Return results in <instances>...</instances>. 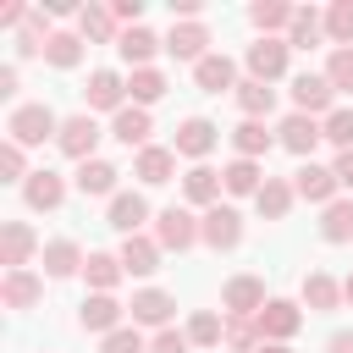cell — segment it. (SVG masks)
<instances>
[{"mask_svg":"<svg viewBox=\"0 0 353 353\" xmlns=\"http://www.w3.org/2000/svg\"><path fill=\"white\" fill-rule=\"evenodd\" d=\"M6 132H11V143H44L50 132H61V121H55V110L50 105H17L11 110V121H6Z\"/></svg>","mask_w":353,"mask_h":353,"instance_id":"6da1fadb","label":"cell"},{"mask_svg":"<svg viewBox=\"0 0 353 353\" xmlns=\"http://www.w3.org/2000/svg\"><path fill=\"white\" fill-rule=\"evenodd\" d=\"M199 243H210V248H237V243H243V215H237L232 204H210V210L199 215Z\"/></svg>","mask_w":353,"mask_h":353,"instance_id":"7a4b0ae2","label":"cell"},{"mask_svg":"<svg viewBox=\"0 0 353 353\" xmlns=\"http://www.w3.org/2000/svg\"><path fill=\"white\" fill-rule=\"evenodd\" d=\"M331 99H336V88H331V77L325 72H303V77H292V110L298 116H331Z\"/></svg>","mask_w":353,"mask_h":353,"instance_id":"3957f363","label":"cell"},{"mask_svg":"<svg viewBox=\"0 0 353 353\" xmlns=\"http://www.w3.org/2000/svg\"><path fill=\"white\" fill-rule=\"evenodd\" d=\"M55 143H61V154H72L77 165L83 160H94V143H99V121L83 110V116H66L61 121V132H55Z\"/></svg>","mask_w":353,"mask_h":353,"instance_id":"277c9868","label":"cell"},{"mask_svg":"<svg viewBox=\"0 0 353 353\" xmlns=\"http://www.w3.org/2000/svg\"><path fill=\"white\" fill-rule=\"evenodd\" d=\"M336 171L331 165H314V160H303L298 171H292V193L298 199H309V204H336Z\"/></svg>","mask_w":353,"mask_h":353,"instance_id":"5b68a950","label":"cell"},{"mask_svg":"<svg viewBox=\"0 0 353 353\" xmlns=\"http://www.w3.org/2000/svg\"><path fill=\"white\" fill-rule=\"evenodd\" d=\"M154 243L182 254V248H193V243H199V221H193L188 210H176V204H171V210H160V215H154Z\"/></svg>","mask_w":353,"mask_h":353,"instance_id":"8992f818","label":"cell"},{"mask_svg":"<svg viewBox=\"0 0 353 353\" xmlns=\"http://www.w3.org/2000/svg\"><path fill=\"white\" fill-rule=\"evenodd\" d=\"M265 303H270V298H265V281H259V276H232V281L221 287V309H226V314H248V320H254Z\"/></svg>","mask_w":353,"mask_h":353,"instance_id":"52a82bcc","label":"cell"},{"mask_svg":"<svg viewBox=\"0 0 353 353\" xmlns=\"http://www.w3.org/2000/svg\"><path fill=\"white\" fill-rule=\"evenodd\" d=\"M254 320H259V336H265V342H287V336L303 325V309H298V303H287V298H270Z\"/></svg>","mask_w":353,"mask_h":353,"instance_id":"ba28073f","label":"cell"},{"mask_svg":"<svg viewBox=\"0 0 353 353\" xmlns=\"http://www.w3.org/2000/svg\"><path fill=\"white\" fill-rule=\"evenodd\" d=\"M287 39H259V44H248V72H254V83H276L281 72H287Z\"/></svg>","mask_w":353,"mask_h":353,"instance_id":"9c48e42d","label":"cell"},{"mask_svg":"<svg viewBox=\"0 0 353 353\" xmlns=\"http://www.w3.org/2000/svg\"><path fill=\"white\" fill-rule=\"evenodd\" d=\"M132 325H154V331H165L171 325V309H176V298L171 292H160V287H143V292H132Z\"/></svg>","mask_w":353,"mask_h":353,"instance_id":"30bf717a","label":"cell"},{"mask_svg":"<svg viewBox=\"0 0 353 353\" xmlns=\"http://www.w3.org/2000/svg\"><path fill=\"white\" fill-rule=\"evenodd\" d=\"M215 138H221V132H215V121L188 116V121L176 127V138H171V149H176V154H188V160H204V154L215 149Z\"/></svg>","mask_w":353,"mask_h":353,"instance_id":"8fae6325","label":"cell"},{"mask_svg":"<svg viewBox=\"0 0 353 353\" xmlns=\"http://www.w3.org/2000/svg\"><path fill=\"white\" fill-rule=\"evenodd\" d=\"M39 248V237H33V226H22V221H6L0 226V265L6 270H28V254Z\"/></svg>","mask_w":353,"mask_h":353,"instance_id":"7c38bea8","label":"cell"},{"mask_svg":"<svg viewBox=\"0 0 353 353\" xmlns=\"http://www.w3.org/2000/svg\"><path fill=\"white\" fill-rule=\"evenodd\" d=\"M110 132H116L127 149H149V132H154V121H149V110H143V105H121V110L110 116Z\"/></svg>","mask_w":353,"mask_h":353,"instance_id":"4fadbf2b","label":"cell"},{"mask_svg":"<svg viewBox=\"0 0 353 353\" xmlns=\"http://www.w3.org/2000/svg\"><path fill=\"white\" fill-rule=\"evenodd\" d=\"M171 171H176V149H160V143L138 149V165H132V176H138V182L160 188V182H171Z\"/></svg>","mask_w":353,"mask_h":353,"instance_id":"5bb4252c","label":"cell"},{"mask_svg":"<svg viewBox=\"0 0 353 353\" xmlns=\"http://www.w3.org/2000/svg\"><path fill=\"white\" fill-rule=\"evenodd\" d=\"M121 237H138V226L149 221V204H143V193H116L110 199V215H105Z\"/></svg>","mask_w":353,"mask_h":353,"instance_id":"9a60e30c","label":"cell"},{"mask_svg":"<svg viewBox=\"0 0 353 353\" xmlns=\"http://www.w3.org/2000/svg\"><path fill=\"white\" fill-rule=\"evenodd\" d=\"M121 270L127 276H154L160 270V243L154 237H121Z\"/></svg>","mask_w":353,"mask_h":353,"instance_id":"2e32d148","label":"cell"},{"mask_svg":"<svg viewBox=\"0 0 353 353\" xmlns=\"http://www.w3.org/2000/svg\"><path fill=\"white\" fill-rule=\"evenodd\" d=\"M77 320H83V331H105L110 336V331H121V303L110 292H94V298H83V314Z\"/></svg>","mask_w":353,"mask_h":353,"instance_id":"e0dca14e","label":"cell"},{"mask_svg":"<svg viewBox=\"0 0 353 353\" xmlns=\"http://www.w3.org/2000/svg\"><path fill=\"white\" fill-rule=\"evenodd\" d=\"M204 44H210V33H204V22H182V28H171L165 33V50L176 55V61H204Z\"/></svg>","mask_w":353,"mask_h":353,"instance_id":"ac0fdd59","label":"cell"},{"mask_svg":"<svg viewBox=\"0 0 353 353\" xmlns=\"http://www.w3.org/2000/svg\"><path fill=\"white\" fill-rule=\"evenodd\" d=\"M276 132H281V149H292V154H309V149L325 138V132H320V121H314V116H298V110H292Z\"/></svg>","mask_w":353,"mask_h":353,"instance_id":"d6986e66","label":"cell"},{"mask_svg":"<svg viewBox=\"0 0 353 353\" xmlns=\"http://www.w3.org/2000/svg\"><path fill=\"white\" fill-rule=\"evenodd\" d=\"M116 176H121V171H116L110 160H83V165H77V193H83V199H99V193L116 199Z\"/></svg>","mask_w":353,"mask_h":353,"instance_id":"ffe728a7","label":"cell"},{"mask_svg":"<svg viewBox=\"0 0 353 353\" xmlns=\"http://www.w3.org/2000/svg\"><path fill=\"white\" fill-rule=\"evenodd\" d=\"M22 199H28V210H55V204L66 199V182H61L55 171H33V176L22 182Z\"/></svg>","mask_w":353,"mask_h":353,"instance_id":"44dd1931","label":"cell"},{"mask_svg":"<svg viewBox=\"0 0 353 353\" xmlns=\"http://www.w3.org/2000/svg\"><path fill=\"white\" fill-rule=\"evenodd\" d=\"M39 292H44V281H39L33 270H6V281H0L6 309H33V303H39Z\"/></svg>","mask_w":353,"mask_h":353,"instance_id":"7402d4cb","label":"cell"},{"mask_svg":"<svg viewBox=\"0 0 353 353\" xmlns=\"http://www.w3.org/2000/svg\"><path fill=\"white\" fill-rule=\"evenodd\" d=\"M303 303H309L314 314H331V309H342V281H331L325 270H309V276H303Z\"/></svg>","mask_w":353,"mask_h":353,"instance_id":"603a6c76","label":"cell"},{"mask_svg":"<svg viewBox=\"0 0 353 353\" xmlns=\"http://www.w3.org/2000/svg\"><path fill=\"white\" fill-rule=\"evenodd\" d=\"M270 143H276V138L265 132V121H248V116H243V121L232 127V149H237V160H259V154H270Z\"/></svg>","mask_w":353,"mask_h":353,"instance_id":"cb8c5ba5","label":"cell"},{"mask_svg":"<svg viewBox=\"0 0 353 353\" xmlns=\"http://www.w3.org/2000/svg\"><path fill=\"white\" fill-rule=\"evenodd\" d=\"M221 188H226V182H221V171H210V165H193V171L182 176L188 204H204V210H210V204H221Z\"/></svg>","mask_w":353,"mask_h":353,"instance_id":"d4e9b609","label":"cell"},{"mask_svg":"<svg viewBox=\"0 0 353 353\" xmlns=\"http://www.w3.org/2000/svg\"><path fill=\"white\" fill-rule=\"evenodd\" d=\"M193 77H199V88H204V94H221V88H237V66H232L226 55H204V61L193 66Z\"/></svg>","mask_w":353,"mask_h":353,"instance_id":"484cf974","label":"cell"},{"mask_svg":"<svg viewBox=\"0 0 353 353\" xmlns=\"http://www.w3.org/2000/svg\"><path fill=\"white\" fill-rule=\"evenodd\" d=\"M121 99H127V83L116 72H94L88 77V110H121Z\"/></svg>","mask_w":353,"mask_h":353,"instance_id":"4316f807","label":"cell"},{"mask_svg":"<svg viewBox=\"0 0 353 353\" xmlns=\"http://www.w3.org/2000/svg\"><path fill=\"white\" fill-rule=\"evenodd\" d=\"M292 199H298V193H292V182H281V176H265V188L254 193V204H259L265 221H281V215L292 210Z\"/></svg>","mask_w":353,"mask_h":353,"instance_id":"83f0119b","label":"cell"},{"mask_svg":"<svg viewBox=\"0 0 353 353\" xmlns=\"http://www.w3.org/2000/svg\"><path fill=\"white\" fill-rule=\"evenodd\" d=\"M116 50H121V61H132V72H138V66H149V55L160 50V39H154V33L138 22V28H127V33L116 39Z\"/></svg>","mask_w":353,"mask_h":353,"instance_id":"f1b7e54d","label":"cell"},{"mask_svg":"<svg viewBox=\"0 0 353 353\" xmlns=\"http://www.w3.org/2000/svg\"><path fill=\"white\" fill-rule=\"evenodd\" d=\"M72 270H83V248L72 237L44 243V276H72Z\"/></svg>","mask_w":353,"mask_h":353,"instance_id":"f546056e","label":"cell"},{"mask_svg":"<svg viewBox=\"0 0 353 353\" xmlns=\"http://www.w3.org/2000/svg\"><path fill=\"white\" fill-rule=\"evenodd\" d=\"M83 276H88L94 292H110L127 270H121V254H88V259H83Z\"/></svg>","mask_w":353,"mask_h":353,"instance_id":"4dcf8cb0","label":"cell"},{"mask_svg":"<svg viewBox=\"0 0 353 353\" xmlns=\"http://www.w3.org/2000/svg\"><path fill=\"white\" fill-rule=\"evenodd\" d=\"M44 61L50 66H77L83 61V33H44Z\"/></svg>","mask_w":353,"mask_h":353,"instance_id":"1f68e13d","label":"cell"},{"mask_svg":"<svg viewBox=\"0 0 353 353\" xmlns=\"http://www.w3.org/2000/svg\"><path fill=\"white\" fill-rule=\"evenodd\" d=\"M232 94H237V105H243V116H248V121L270 116V105H276V88H270V83H254V77H248V83H237Z\"/></svg>","mask_w":353,"mask_h":353,"instance_id":"d6a6232c","label":"cell"},{"mask_svg":"<svg viewBox=\"0 0 353 353\" xmlns=\"http://www.w3.org/2000/svg\"><path fill=\"white\" fill-rule=\"evenodd\" d=\"M259 176H265V171H259V160H232V165L221 171L226 193H237V199H243V193H259V188H265Z\"/></svg>","mask_w":353,"mask_h":353,"instance_id":"836d02e7","label":"cell"},{"mask_svg":"<svg viewBox=\"0 0 353 353\" xmlns=\"http://www.w3.org/2000/svg\"><path fill=\"white\" fill-rule=\"evenodd\" d=\"M320 237H325V243H347V237H353V199H336V204H325Z\"/></svg>","mask_w":353,"mask_h":353,"instance_id":"e575fe53","label":"cell"},{"mask_svg":"<svg viewBox=\"0 0 353 353\" xmlns=\"http://www.w3.org/2000/svg\"><path fill=\"white\" fill-rule=\"evenodd\" d=\"M292 17H298V11H292V6H281V0H259V6L248 11V22H254L265 39H270L276 28H292Z\"/></svg>","mask_w":353,"mask_h":353,"instance_id":"d590c367","label":"cell"},{"mask_svg":"<svg viewBox=\"0 0 353 353\" xmlns=\"http://www.w3.org/2000/svg\"><path fill=\"white\" fill-rule=\"evenodd\" d=\"M127 94H132V105H143V110H149V105L165 94V77H160L154 66H138V72L127 77Z\"/></svg>","mask_w":353,"mask_h":353,"instance_id":"8d00e7d4","label":"cell"},{"mask_svg":"<svg viewBox=\"0 0 353 353\" xmlns=\"http://www.w3.org/2000/svg\"><path fill=\"white\" fill-rule=\"evenodd\" d=\"M221 342H226V347H237V353H259V347H265V342H259V320H248V314H232Z\"/></svg>","mask_w":353,"mask_h":353,"instance_id":"74e56055","label":"cell"},{"mask_svg":"<svg viewBox=\"0 0 353 353\" xmlns=\"http://www.w3.org/2000/svg\"><path fill=\"white\" fill-rule=\"evenodd\" d=\"M221 336H226V320H221V314H210V309H199V314L188 320V342H193V347H215Z\"/></svg>","mask_w":353,"mask_h":353,"instance_id":"f35d334b","label":"cell"},{"mask_svg":"<svg viewBox=\"0 0 353 353\" xmlns=\"http://www.w3.org/2000/svg\"><path fill=\"white\" fill-rule=\"evenodd\" d=\"M77 33H83V39H121V33H116V17L99 11V6H83V11H77Z\"/></svg>","mask_w":353,"mask_h":353,"instance_id":"ab89813d","label":"cell"},{"mask_svg":"<svg viewBox=\"0 0 353 353\" xmlns=\"http://www.w3.org/2000/svg\"><path fill=\"white\" fill-rule=\"evenodd\" d=\"M325 33L336 39V50H347V44H353V0H336V6L325 11Z\"/></svg>","mask_w":353,"mask_h":353,"instance_id":"60d3db41","label":"cell"},{"mask_svg":"<svg viewBox=\"0 0 353 353\" xmlns=\"http://www.w3.org/2000/svg\"><path fill=\"white\" fill-rule=\"evenodd\" d=\"M320 28H325V17H320V11H298V17H292V28H287V44L309 50V44L320 39Z\"/></svg>","mask_w":353,"mask_h":353,"instance_id":"b9f144b4","label":"cell"},{"mask_svg":"<svg viewBox=\"0 0 353 353\" xmlns=\"http://www.w3.org/2000/svg\"><path fill=\"white\" fill-rule=\"evenodd\" d=\"M0 176H6V182H28V176H33L28 160H22V143H11V138L0 143Z\"/></svg>","mask_w":353,"mask_h":353,"instance_id":"7bdbcfd3","label":"cell"},{"mask_svg":"<svg viewBox=\"0 0 353 353\" xmlns=\"http://www.w3.org/2000/svg\"><path fill=\"white\" fill-rule=\"evenodd\" d=\"M320 132H325L336 149H353V110H331V116L320 121Z\"/></svg>","mask_w":353,"mask_h":353,"instance_id":"ee69618b","label":"cell"},{"mask_svg":"<svg viewBox=\"0 0 353 353\" xmlns=\"http://www.w3.org/2000/svg\"><path fill=\"white\" fill-rule=\"evenodd\" d=\"M325 77H331V88H336V94H342V88H353V44H347V50H331Z\"/></svg>","mask_w":353,"mask_h":353,"instance_id":"f6af8a7d","label":"cell"},{"mask_svg":"<svg viewBox=\"0 0 353 353\" xmlns=\"http://www.w3.org/2000/svg\"><path fill=\"white\" fill-rule=\"evenodd\" d=\"M99 353H149V342L138 336V325H121V331H110L105 336V347Z\"/></svg>","mask_w":353,"mask_h":353,"instance_id":"bcb514c9","label":"cell"},{"mask_svg":"<svg viewBox=\"0 0 353 353\" xmlns=\"http://www.w3.org/2000/svg\"><path fill=\"white\" fill-rule=\"evenodd\" d=\"M149 353H193V342H188V331H176V325H165V331H154V342H149Z\"/></svg>","mask_w":353,"mask_h":353,"instance_id":"7dc6e473","label":"cell"},{"mask_svg":"<svg viewBox=\"0 0 353 353\" xmlns=\"http://www.w3.org/2000/svg\"><path fill=\"white\" fill-rule=\"evenodd\" d=\"M116 22H132L138 28V17H143V0H116V11H110Z\"/></svg>","mask_w":353,"mask_h":353,"instance_id":"c3c4849f","label":"cell"},{"mask_svg":"<svg viewBox=\"0 0 353 353\" xmlns=\"http://www.w3.org/2000/svg\"><path fill=\"white\" fill-rule=\"evenodd\" d=\"M331 171H336V182H342V188H353V149H342Z\"/></svg>","mask_w":353,"mask_h":353,"instance_id":"681fc988","label":"cell"},{"mask_svg":"<svg viewBox=\"0 0 353 353\" xmlns=\"http://www.w3.org/2000/svg\"><path fill=\"white\" fill-rule=\"evenodd\" d=\"M17 94V66H0V99Z\"/></svg>","mask_w":353,"mask_h":353,"instance_id":"f907efd6","label":"cell"},{"mask_svg":"<svg viewBox=\"0 0 353 353\" xmlns=\"http://www.w3.org/2000/svg\"><path fill=\"white\" fill-rule=\"evenodd\" d=\"M325 353H353V331H336V336L325 342Z\"/></svg>","mask_w":353,"mask_h":353,"instance_id":"816d5d0a","label":"cell"},{"mask_svg":"<svg viewBox=\"0 0 353 353\" xmlns=\"http://www.w3.org/2000/svg\"><path fill=\"white\" fill-rule=\"evenodd\" d=\"M171 11H176V17H188V22H193V17H199V0H171Z\"/></svg>","mask_w":353,"mask_h":353,"instance_id":"f5cc1de1","label":"cell"},{"mask_svg":"<svg viewBox=\"0 0 353 353\" xmlns=\"http://www.w3.org/2000/svg\"><path fill=\"white\" fill-rule=\"evenodd\" d=\"M342 303H353V270H347V281H342Z\"/></svg>","mask_w":353,"mask_h":353,"instance_id":"db71d44e","label":"cell"},{"mask_svg":"<svg viewBox=\"0 0 353 353\" xmlns=\"http://www.w3.org/2000/svg\"><path fill=\"white\" fill-rule=\"evenodd\" d=\"M259 353H292V347H287V342H265Z\"/></svg>","mask_w":353,"mask_h":353,"instance_id":"11a10c76","label":"cell"}]
</instances>
